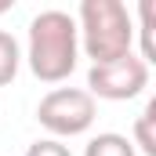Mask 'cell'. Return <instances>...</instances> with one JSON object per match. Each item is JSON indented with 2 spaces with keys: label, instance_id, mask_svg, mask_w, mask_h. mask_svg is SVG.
Here are the masks:
<instances>
[{
  "label": "cell",
  "instance_id": "8992f818",
  "mask_svg": "<svg viewBox=\"0 0 156 156\" xmlns=\"http://www.w3.org/2000/svg\"><path fill=\"white\" fill-rule=\"evenodd\" d=\"M156 102H149L142 113H138V120H134V138H131V145H134V153L142 156H156Z\"/></svg>",
  "mask_w": 156,
  "mask_h": 156
},
{
  "label": "cell",
  "instance_id": "5b68a950",
  "mask_svg": "<svg viewBox=\"0 0 156 156\" xmlns=\"http://www.w3.org/2000/svg\"><path fill=\"white\" fill-rule=\"evenodd\" d=\"M83 156H138L131 138L127 134H116V131H102L94 134L87 145H83Z\"/></svg>",
  "mask_w": 156,
  "mask_h": 156
},
{
  "label": "cell",
  "instance_id": "277c9868",
  "mask_svg": "<svg viewBox=\"0 0 156 156\" xmlns=\"http://www.w3.org/2000/svg\"><path fill=\"white\" fill-rule=\"evenodd\" d=\"M149 87V66L131 51L127 58H116L109 66H91L87 73V94L105 102H131Z\"/></svg>",
  "mask_w": 156,
  "mask_h": 156
},
{
  "label": "cell",
  "instance_id": "3957f363",
  "mask_svg": "<svg viewBox=\"0 0 156 156\" xmlns=\"http://www.w3.org/2000/svg\"><path fill=\"white\" fill-rule=\"evenodd\" d=\"M94 116H98V105H94V98L83 87H55V91H47L40 98V105H37L40 127L51 138H58V142L87 134Z\"/></svg>",
  "mask_w": 156,
  "mask_h": 156
},
{
  "label": "cell",
  "instance_id": "30bf717a",
  "mask_svg": "<svg viewBox=\"0 0 156 156\" xmlns=\"http://www.w3.org/2000/svg\"><path fill=\"white\" fill-rule=\"evenodd\" d=\"M7 7H11V4H0V11H7Z\"/></svg>",
  "mask_w": 156,
  "mask_h": 156
},
{
  "label": "cell",
  "instance_id": "9c48e42d",
  "mask_svg": "<svg viewBox=\"0 0 156 156\" xmlns=\"http://www.w3.org/2000/svg\"><path fill=\"white\" fill-rule=\"evenodd\" d=\"M26 156H73V153H69V145H62L58 138H37V142L26 149Z\"/></svg>",
  "mask_w": 156,
  "mask_h": 156
},
{
  "label": "cell",
  "instance_id": "6da1fadb",
  "mask_svg": "<svg viewBox=\"0 0 156 156\" xmlns=\"http://www.w3.org/2000/svg\"><path fill=\"white\" fill-rule=\"evenodd\" d=\"M26 62L33 69V76L44 83H62L73 76L80 62V33L76 18L69 11L47 7L29 22V37H26Z\"/></svg>",
  "mask_w": 156,
  "mask_h": 156
},
{
  "label": "cell",
  "instance_id": "7a4b0ae2",
  "mask_svg": "<svg viewBox=\"0 0 156 156\" xmlns=\"http://www.w3.org/2000/svg\"><path fill=\"white\" fill-rule=\"evenodd\" d=\"M80 51L91 58V66H109L127 58L134 47V22L127 4L120 0H80L76 11Z\"/></svg>",
  "mask_w": 156,
  "mask_h": 156
},
{
  "label": "cell",
  "instance_id": "ba28073f",
  "mask_svg": "<svg viewBox=\"0 0 156 156\" xmlns=\"http://www.w3.org/2000/svg\"><path fill=\"white\" fill-rule=\"evenodd\" d=\"M138 15H142V26H138V29H142V55H138V58H142L145 66H153L156 62V47H153V0H142V4H138Z\"/></svg>",
  "mask_w": 156,
  "mask_h": 156
},
{
  "label": "cell",
  "instance_id": "52a82bcc",
  "mask_svg": "<svg viewBox=\"0 0 156 156\" xmlns=\"http://www.w3.org/2000/svg\"><path fill=\"white\" fill-rule=\"evenodd\" d=\"M18 66H22V47H18V40L11 37L7 29H0V87H7L11 80L18 76Z\"/></svg>",
  "mask_w": 156,
  "mask_h": 156
}]
</instances>
